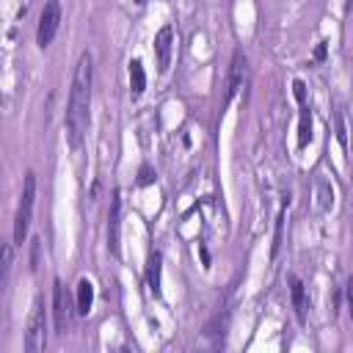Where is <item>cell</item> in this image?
Here are the masks:
<instances>
[{"instance_id": "obj_9", "label": "cell", "mask_w": 353, "mask_h": 353, "mask_svg": "<svg viewBox=\"0 0 353 353\" xmlns=\"http://www.w3.org/2000/svg\"><path fill=\"white\" fill-rule=\"evenodd\" d=\"M91 303H94V284L88 279H80L77 281V298H74L77 314H88L91 312Z\"/></svg>"}, {"instance_id": "obj_6", "label": "cell", "mask_w": 353, "mask_h": 353, "mask_svg": "<svg viewBox=\"0 0 353 353\" xmlns=\"http://www.w3.org/2000/svg\"><path fill=\"white\" fill-rule=\"evenodd\" d=\"M292 94H295V99H298V105H301L298 146H301V149H306V146H309V141H312V110H309V105H306V85H303V80H295V83H292Z\"/></svg>"}, {"instance_id": "obj_15", "label": "cell", "mask_w": 353, "mask_h": 353, "mask_svg": "<svg viewBox=\"0 0 353 353\" xmlns=\"http://www.w3.org/2000/svg\"><path fill=\"white\" fill-rule=\"evenodd\" d=\"M8 270H11V245L3 248V281L8 279Z\"/></svg>"}, {"instance_id": "obj_4", "label": "cell", "mask_w": 353, "mask_h": 353, "mask_svg": "<svg viewBox=\"0 0 353 353\" xmlns=\"http://www.w3.org/2000/svg\"><path fill=\"white\" fill-rule=\"evenodd\" d=\"M58 25H61V6L55 0H50L44 8H41V17H39V28H36V44L44 50L50 47V41L55 39L58 33Z\"/></svg>"}, {"instance_id": "obj_17", "label": "cell", "mask_w": 353, "mask_h": 353, "mask_svg": "<svg viewBox=\"0 0 353 353\" xmlns=\"http://www.w3.org/2000/svg\"><path fill=\"white\" fill-rule=\"evenodd\" d=\"M350 8H353V0H347V11H350Z\"/></svg>"}, {"instance_id": "obj_5", "label": "cell", "mask_w": 353, "mask_h": 353, "mask_svg": "<svg viewBox=\"0 0 353 353\" xmlns=\"http://www.w3.org/2000/svg\"><path fill=\"white\" fill-rule=\"evenodd\" d=\"M52 317H55V331L66 334L69 320H72V301H69V292L61 279L52 281Z\"/></svg>"}, {"instance_id": "obj_1", "label": "cell", "mask_w": 353, "mask_h": 353, "mask_svg": "<svg viewBox=\"0 0 353 353\" xmlns=\"http://www.w3.org/2000/svg\"><path fill=\"white\" fill-rule=\"evenodd\" d=\"M91 77H94V66H91V52H83L77 66H74V77H72V91H69V105H66V138L72 146H80L88 130V110H91Z\"/></svg>"}, {"instance_id": "obj_14", "label": "cell", "mask_w": 353, "mask_h": 353, "mask_svg": "<svg viewBox=\"0 0 353 353\" xmlns=\"http://www.w3.org/2000/svg\"><path fill=\"white\" fill-rule=\"evenodd\" d=\"M281 226H284V212H279V218H276V234H273V248H270V254H276L279 245H281Z\"/></svg>"}, {"instance_id": "obj_7", "label": "cell", "mask_w": 353, "mask_h": 353, "mask_svg": "<svg viewBox=\"0 0 353 353\" xmlns=\"http://www.w3.org/2000/svg\"><path fill=\"white\" fill-rule=\"evenodd\" d=\"M171 52H174V28L163 25L154 36V58H157V72H168L171 66Z\"/></svg>"}, {"instance_id": "obj_2", "label": "cell", "mask_w": 353, "mask_h": 353, "mask_svg": "<svg viewBox=\"0 0 353 353\" xmlns=\"http://www.w3.org/2000/svg\"><path fill=\"white\" fill-rule=\"evenodd\" d=\"M33 201H36V174L28 171L25 174V188H22V196H19V207H17V218H14V243L17 245H22V240L28 237Z\"/></svg>"}, {"instance_id": "obj_10", "label": "cell", "mask_w": 353, "mask_h": 353, "mask_svg": "<svg viewBox=\"0 0 353 353\" xmlns=\"http://www.w3.org/2000/svg\"><path fill=\"white\" fill-rule=\"evenodd\" d=\"M290 292H292V306H295V314L298 320L303 323L306 320V292H303V281L298 276H290Z\"/></svg>"}, {"instance_id": "obj_12", "label": "cell", "mask_w": 353, "mask_h": 353, "mask_svg": "<svg viewBox=\"0 0 353 353\" xmlns=\"http://www.w3.org/2000/svg\"><path fill=\"white\" fill-rule=\"evenodd\" d=\"M108 245L113 254H119V190H113L110 201V226H108Z\"/></svg>"}, {"instance_id": "obj_16", "label": "cell", "mask_w": 353, "mask_h": 353, "mask_svg": "<svg viewBox=\"0 0 353 353\" xmlns=\"http://www.w3.org/2000/svg\"><path fill=\"white\" fill-rule=\"evenodd\" d=\"M152 182H154V174H152L149 165H143V168H141V179H138V185H152Z\"/></svg>"}, {"instance_id": "obj_11", "label": "cell", "mask_w": 353, "mask_h": 353, "mask_svg": "<svg viewBox=\"0 0 353 353\" xmlns=\"http://www.w3.org/2000/svg\"><path fill=\"white\" fill-rule=\"evenodd\" d=\"M127 72H130V94H132V97H141L143 88H146V72H143V63H141L138 58H132Z\"/></svg>"}, {"instance_id": "obj_13", "label": "cell", "mask_w": 353, "mask_h": 353, "mask_svg": "<svg viewBox=\"0 0 353 353\" xmlns=\"http://www.w3.org/2000/svg\"><path fill=\"white\" fill-rule=\"evenodd\" d=\"M160 262H163V256L157 251H152L149 262H146V284L154 295H160Z\"/></svg>"}, {"instance_id": "obj_8", "label": "cell", "mask_w": 353, "mask_h": 353, "mask_svg": "<svg viewBox=\"0 0 353 353\" xmlns=\"http://www.w3.org/2000/svg\"><path fill=\"white\" fill-rule=\"evenodd\" d=\"M243 74H245V55L237 50L234 55H232V69H229V85H226V102L237 94V88H240V83H243Z\"/></svg>"}, {"instance_id": "obj_3", "label": "cell", "mask_w": 353, "mask_h": 353, "mask_svg": "<svg viewBox=\"0 0 353 353\" xmlns=\"http://www.w3.org/2000/svg\"><path fill=\"white\" fill-rule=\"evenodd\" d=\"M47 345V314H44V301L36 298L33 301V312L28 317V328H25V350L28 353H39Z\"/></svg>"}]
</instances>
